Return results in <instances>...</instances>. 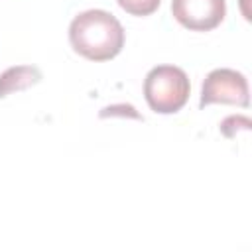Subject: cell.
<instances>
[{
	"label": "cell",
	"mask_w": 252,
	"mask_h": 252,
	"mask_svg": "<svg viewBox=\"0 0 252 252\" xmlns=\"http://www.w3.org/2000/svg\"><path fill=\"white\" fill-rule=\"evenodd\" d=\"M41 81V71L32 65L10 67L0 75V98L8 96L14 91H24Z\"/></svg>",
	"instance_id": "5b68a950"
},
{
	"label": "cell",
	"mask_w": 252,
	"mask_h": 252,
	"mask_svg": "<svg viewBox=\"0 0 252 252\" xmlns=\"http://www.w3.org/2000/svg\"><path fill=\"white\" fill-rule=\"evenodd\" d=\"M189 79L183 69L173 65L154 67L144 81V96L154 112L173 114L181 110L189 98Z\"/></svg>",
	"instance_id": "7a4b0ae2"
},
{
	"label": "cell",
	"mask_w": 252,
	"mask_h": 252,
	"mask_svg": "<svg viewBox=\"0 0 252 252\" xmlns=\"http://www.w3.org/2000/svg\"><path fill=\"white\" fill-rule=\"evenodd\" d=\"M118 6L132 16H150L158 10L161 0H116Z\"/></svg>",
	"instance_id": "8992f818"
},
{
	"label": "cell",
	"mask_w": 252,
	"mask_h": 252,
	"mask_svg": "<svg viewBox=\"0 0 252 252\" xmlns=\"http://www.w3.org/2000/svg\"><path fill=\"white\" fill-rule=\"evenodd\" d=\"M173 18L187 30L211 32L226 14L224 0H171Z\"/></svg>",
	"instance_id": "277c9868"
},
{
	"label": "cell",
	"mask_w": 252,
	"mask_h": 252,
	"mask_svg": "<svg viewBox=\"0 0 252 252\" xmlns=\"http://www.w3.org/2000/svg\"><path fill=\"white\" fill-rule=\"evenodd\" d=\"M219 102L248 106V83L242 73L234 69H215L207 75L201 89L199 106L205 108Z\"/></svg>",
	"instance_id": "3957f363"
},
{
	"label": "cell",
	"mask_w": 252,
	"mask_h": 252,
	"mask_svg": "<svg viewBox=\"0 0 252 252\" xmlns=\"http://www.w3.org/2000/svg\"><path fill=\"white\" fill-rule=\"evenodd\" d=\"M69 41L75 53L91 61H108L124 47V28L106 10H87L73 18Z\"/></svg>",
	"instance_id": "6da1fadb"
}]
</instances>
